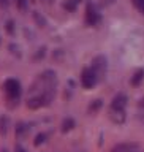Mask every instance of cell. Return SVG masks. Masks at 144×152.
<instances>
[{
    "label": "cell",
    "mask_w": 144,
    "mask_h": 152,
    "mask_svg": "<svg viewBox=\"0 0 144 152\" xmlns=\"http://www.w3.org/2000/svg\"><path fill=\"white\" fill-rule=\"evenodd\" d=\"M16 3H18L19 10H26L27 8V0H16Z\"/></svg>",
    "instance_id": "obj_12"
},
{
    "label": "cell",
    "mask_w": 144,
    "mask_h": 152,
    "mask_svg": "<svg viewBox=\"0 0 144 152\" xmlns=\"http://www.w3.org/2000/svg\"><path fill=\"white\" fill-rule=\"evenodd\" d=\"M143 76H144V71H143V70H138L136 75H135V78L132 79V84H133V86H138V84H140V81L143 79Z\"/></svg>",
    "instance_id": "obj_8"
},
{
    "label": "cell",
    "mask_w": 144,
    "mask_h": 152,
    "mask_svg": "<svg viewBox=\"0 0 144 152\" xmlns=\"http://www.w3.org/2000/svg\"><path fill=\"white\" fill-rule=\"evenodd\" d=\"M5 87V92H7V95L11 100H16L21 97V83H19L18 79H7L3 84Z\"/></svg>",
    "instance_id": "obj_1"
},
{
    "label": "cell",
    "mask_w": 144,
    "mask_h": 152,
    "mask_svg": "<svg viewBox=\"0 0 144 152\" xmlns=\"http://www.w3.org/2000/svg\"><path fill=\"white\" fill-rule=\"evenodd\" d=\"M8 124H10L8 117H5V116L0 117V135H5L8 132Z\"/></svg>",
    "instance_id": "obj_7"
},
{
    "label": "cell",
    "mask_w": 144,
    "mask_h": 152,
    "mask_svg": "<svg viewBox=\"0 0 144 152\" xmlns=\"http://www.w3.org/2000/svg\"><path fill=\"white\" fill-rule=\"evenodd\" d=\"M73 125H75V121H73V119H65V121H64V125H62V130L67 132V130H70V128H73Z\"/></svg>",
    "instance_id": "obj_9"
},
{
    "label": "cell",
    "mask_w": 144,
    "mask_h": 152,
    "mask_svg": "<svg viewBox=\"0 0 144 152\" xmlns=\"http://www.w3.org/2000/svg\"><path fill=\"white\" fill-rule=\"evenodd\" d=\"M16 152H27L24 147H16Z\"/></svg>",
    "instance_id": "obj_16"
},
{
    "label": "cell",
    "mask_w": 144,
    "mask_h": 152,
    "mask_svg": "<svg viewBox=\"0 0 144 152\" xmlns=\"http://www.w3.org/2000/svg\"><path fill=\"white\" fill-rule=\"evenodd\" d=\"M113 152H138L135 144H119L113 149Z\"/></svg>",
    "instance_id": "obj_6"
},
{
    "label": "cell",
    "mask_w": 144,
    "mask_h": 152,
    "mask_svg": "<svg viewBox=\"0 0 144 152\" xmlns=\"http://www.w3.org/2000/svg\"><path fill=\"white\" fill-rule=\"evenodd\" d=\"M8 3H10V0H0V8L8 7Z\"/></svg>",
    "instance_id": "obj_15"
},
{
    "label": "cell",
    "mask_w": 144,
    "mask_h": 152,
    "mask_svg": "<svg viewBox=\"0 0 144 152\" xmlns=\"http://www.w3.org/2000/svg\"><path fill=\"white\" fill-rule=\"evenodd\" d=\"M125 104H127V97L124 94H119L114 97L113 100V103H111V106L114 111H119V113H122L124 111V108H125Z\"/></svg>",
    "instance_id": "obj_5"
},
{
    "label": "cell",
    "mask_w": 144,
    "mask_h": 152,
    "mask_svg": "<svg viewBox=\"0 0 144 152\" xmlns=\"http://www.w3.org/2000/svg\"><path fill=\"white\" fill-rule=\"evenodd\" d=\"M86 22H87L89 26H95V24L100 22V13L97 11V8H95L92 3H89L87 10H86Z\"/></svg>",
    "instance_id": "obj_4"
},
{
    "label": "cell",
    "mask_w": 144,
    "mask_h": 152,
    "mask_svg": "<svg viewBox=\"0 0 144 152\" xmlns=\"http://www.w3.org/2000/svg\"><path fill=\"white\" fill-rule=\"evenodd\" d=\"M45 140H46V135H43V133H40V135L37 136V140H35V144H37V146H40V144H41V142L45 141Z\"/></svg>",
    "instance_id": "obj_13"
},
{
    "label": "cell",
    "mask_w": 144,
    "mask_h": 152,
    "mask_svg": "<svg viewBox=\"0 0 144 152\" xmlns=\"http://www.w3.org/2000/svg\"><path fill=\"white\" fill-rule=\"evenodd\" d=\"M7 28H8V32H10V33H13V30H14V28H13V21H8Z\"/></svg>",
    "instance_id": "obj_14"
},
{
    "label": "cell",
    "mask_w": 144,
    "mask_h": 152,
    "mask_svg": "<svg viewBox=\"0 0 144 152\" xmlns=\"http://www.w3.org/2000/svg\"><path fill=\"white\" fill-rule=\"evenodd\" d=\"M143 104H144V102H143Z\"/></svg>",
    "instance_id": "obj_18"
},
{
    "label": "cell",
    "mask_w": 144,
    "mask_h": 152,
    "mask_svg": "<svg viewBox=\"0 0 144 152\" xmlns=\"http://www.w3.org/2000/svg\"><path fill=\"white\" fill-rule=\"evenodd\" d=\"M92 70L95 71V75H97L98 78H102V76L106 73V59H105L103 56L95 57L94 62H92Z\"/></svg>",
    "instance_id": "obj_3"
},
{
    "label": "cell",
    "mask_w": 144,
    "mask_h": 152,
    "mask_svg": "<svg viewBox=\"0 0 144 152\" xmlns=\"http://www.w3.org/2000/svg\"><path fill=\"white\" fill-rule=\"evenodd\" d=\"M98 81V76L95 75V71L92 68H86L83 73H81V84L84 86L86 89H92Z\"/></svg>",
    "instance_id": "obj_2"
},
{
    "label": "cell",
    "mask_w": 144,
    "mask_h": 152,
    "mask_svg": "<svg viewBox=\"0 0 144 152\" xmlns=\"http://www.w3.org/2000/svg\"><path fill=\"white\" fill-rule=\"evenodd\" d=\"M2 152H8V151H2Z\"/></svg>",
    "instance_id": "obj_17"
},
{
    "label": "cell",
    "mask_w": 144,
    "mask_h": 152,
    "mask_svg": "<svg viewBox=\"0 0 144 152\" xmlns=\"http://www.w3.org/2000/svg\"><path fill=\"white\" fill-rule=\"evenodd\" d=\"M132 2H133V5H135V7L144 14V0H132Z\"/></svg>",
    "instance_id": "obj_11"
},
{
    "label": "cell",
    "mask_w": 144,
    "mask_h": 152,
    "mask_svg": "<svg viewBox=\"0 0 144 152\" xmlns=\"http://www.w3.org/2000/svg\"><path fill=\"white\" fill-rule=\"evenodd\" d=\"M78 3H79V0H70V2H67V3L64 5V7H65V10H68V11H73Z\"/></svg>",
    "instance_id": "obj_10"
}]
</instances>
